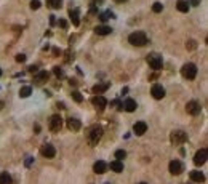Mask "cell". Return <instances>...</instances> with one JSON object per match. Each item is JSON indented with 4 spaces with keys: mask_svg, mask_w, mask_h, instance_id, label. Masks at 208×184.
<instances>
[{
    "mask_svg": "<svg viewBox=\"0 0 208 184\" xmlns=\"http://www.w3.org/2000/svg\"><path fill=\"white\" fill-rule=\"evenodd\" d=\"M186 110H187V114H190V115H199L200 110H202L200 103H197V101H189V103L186 104Z\"/></svg>",
    "mask_w": 208,
    "mask_h": 184,
    "instance_id": "obj_10",
    "label": "cell"
},
{
    "mask_svg": "<svg viewBox=\"0 0 208 184\" xmlns=\"http://www.w3.org/2000/svg\"><path fill=\"white\" fill-rule=\"evenodd\" d=\"M125 157H127V152H125L123 149H119V150L115 152V159H117V160L122 162V159H125Z\"/></svg>",
    "mask_w": 208,
    "mask_h": 184,
    "instance_id": "obj_30",
    "label": "cell"
},
{
    "mask_svg": "<svg viewBox=\"0 0 208 184\" xmlns=\"http://www.w3.org/2000/svg\"><path fill=\"white\" fill-rule=\"evenodd\" d=\"M32 162H34V159H32V157H27V160H26V165L29 166V165L32 163Z\"/></svg>",
    "mask_w": 208,
    "mask_h": 184,
    "instance_id": "obj_39",
    "label": "cell"
},
{
    "mask_svg": "<svg viewBox=\"0 0 208 184\" xmlns=\"http://www.w3.org/2000/svg\"><path fill=\"white\" fill-rule=\"evenodd\" d=\"M162 10H163V5H162L160 2H155L152 5V12L154 13H162Z\"/></svg>",
    "mask_w": 208,
    "mask_h": 184,
    "instance_id": "obj_29",
    "label": "cell"
},
{
    "mask_svg": "<svg viewBox=\"0 0 208 184\" xmlns=\"http://www.w3.org/2000/svg\"><path fill=\"white\" fill-rule=\"evenodd\" d=\"M139 184H146V182H139Z\"/></svg>",
    "mask_w": 208,
    "mask_h": 184,
    "instance_id": "obj_47",
    "label": "cell"
},
{
    "mask_svg": "<svg viewBox=\"0 0 208 184\" xmlns=\"http://www.w3.org/2000/svg\"><path fill=\"white\" fill-rule=\"evenodd\" d=\"M56 106H58L59 109H64V103H58V104H56Z\"/></svg>",
    "mask_w": 208,
    "mask_h": 184,
    "instance_id": "obj_43",
    "label": "cell"
},
{
    "mask_svg": "<svg viewBox=\"0 0 208 184\" xmlns=\"http://www.w3.org/2000/svg\"><path fill=\"white\" fill-rule=\"evenodd\" d=\"M111 87V83H96V85L93 87V93L94 94H101V93H104L106 90H107V88Z\"/></svg>",
    "mask_w": 208,
    "mask_h": 184,
    "instance_id": "obj_19",
    "label": "cell"
},
{
    "mask_svg": "<svg viewBox=\"0 0 208 184\" xmlns=\"http://www.w3.org/2000/svg\"><path fill=\"white\" fill-rule=\"evenodd\" d=\"M71 21H72V24H74V26H78V24H80V19H78V18H80V10H78V8H74V10H71Z\"/></svg>",
    "mask_w": 208,
    "mask_h": 184,
    "instance_id": "obj_20",
    "label": "cell"
},
{
    "mask_svg": "<svg viewBox=\"0 0 208 184\" xmlns=\"http://www.w3.org/2000/svg\"><path fill=\"white\" fill-rule=\"evenodd\" d=\"M122 107L125 109L127 112H133V110H136V101L131 99V98H128V99H125V103L122 104Z\"/></svg>",
    "mask_w": 208,
    "mask_h": 184,
    "instance_id": "obj_17",
    "label": "cell"
},
{
    "mask_svg": "<svg viewBox=\"0 0 208 184\" xmlns=\"http://www.w3.org/2000/svg\"><path fill=\"white\" fill-rule=\"evenodd\" d=\"M190 181H194V182H203L205 181V175L202 171H197V170H194V171H190Z\"/></svg>",
    "mask_w": 208,
    "mask_h": 184,
    "instance_id": "obj_15",
    "label": "cell"
},
{
    "mask_svg": "<svg viewBox=\"0 0 208 184\" xmlns=\"http://www.w3.org/2000/svg\"><path fill=\"white\" fill-rule=\"evenodd\" d=\"M40 154L47 159H53L56 155V149H54V146H51V144H45V146H42V149H40Z\"/></svg>",
    "mask_w": 208,
    "mask_h": 184,
    "instance_id": "obj_12",
    "label": "cell"
},
{
    "mask_svg": "<svg viewBox=\"0 0 208 184\" xmlns=\"http://www.w3.org/2000/svg\"><path fill=\"white\" fill-rule=\"evenodd\" d=\"M94 32H96V34L98 35H109L111 34V32H112V29H111V27L109 26H96V27H94Z\"/></svg>",
    "mask_w": 208,
    "mask_h": 184,
    "instance_id": "obj_21",
    "label": "cell"
},
{
    "mask_svg": "<svg viewBox=\"0 0 208 184\" xmlns=\"http://www.w3.org/2000/svg\"><path fill=\"white\" fill-rule=\"evenodd\" d=\"M16 61H18V63H24V61H26V54H22V53L16 54Z\"/></svg>",
    "mask_w": 208,
    "mask_h": 184,
    "instance_id": "obj_34",
    "label": "cell"
},
{
    "mask_svg": "<svg viewBox=\"0 0 208 184\" xmlns=\"http://www.w3.org/2000/svg\"><path fill=\"white\" fill-rule=\"evenodd\" d=\"M128 42H130L131 45H134V47H144L146 43H147V35H146V32L136 31V32H133V34H130Z\"/></svg>",
    "mask_w": 208,
    "mask_h": 184,
    "instance_id": "obj_1",
    "label": "cell"
},
{
    "mask_svg": "<svg viewBox=\"0 0 208 184\" xmlns=\"http://www.w3.org/2000/svg\"><path fill=\"white\" fill-rule=\"evenodd\" d=\"M112 18H115V15L112 13V12H109V10H107V12H103V13L99 15V19L103 21V23H106L107 19H112Z\"/></svg>",
    "mask_w": 208,
    "mask_h": 184,
    "instance_id": "obj_24",
    "label": "cell"
},
{
    "mask_svg": "<svg viewBox=\"0 0 208 184\" xmlns=\"http://www.w3.org/2000/svg\"><path fill=\"white\" fill-rule=\"evenodd\" d=\"M147 64L154 71H160L162 69V56H159V54H155V53L149 54L147 56Z\"/></svg>",
    "mask_w": 208,
    "mask_h": 184,
    "instance_id": "obj_6",
    "label": "cell"
},
{
    "mask_svg": "<svg viewBox=\"0 0 208 184\" xmlns=\"http://www.w3.org/2000/svg\"><path fill=\"white\" fill-rule=\"evenodd\" d=\"M40 0H32V2H31V8L32 10H38V8H40Z\"/></svg>",
    "mask_w": 208,
    "mask_h": 184,
    "instance_id": "obj_32",
    "label": "cell"
},
{
    "mask_svg": "<svg viewBox=\"0 0 208 184\" xmlns=\"http://www.w3.org/2000/svg\"><path fill=\"white\" fill-rule=\"evenodd\" d=\"M181 74H183V77H186V79L194 80V79H195V75H197V66H195L194 63H187V64H184V66H183V69H181Z\"/></svg>",
    "mask_w": 208,
    "mask_h": 184,
    "instance_id": "obj_3",
    "label": "cell"
},
{
    "mask_svg": "<svg viewBox=\"0 0 208 184\" xmlns=\"http://www.w3.org/2000/svg\"><path fill=\"white\" fill-rule=\"evenodd\" d=\"M106 170H107V163H106L104 160H98L96 163L93 165V171L96 173V175H103V173H106Z\"/></svg>",
    "mask_w": 208,
    "mask_h": 184,
    "instance_id": "obj_14",
    "label": "cell"
},
{
    "mask_svg": "<svg viewBox=\"0 0 208 184\" xmlns=\"http://www.w3.org/2000/svg\"><path fill=\"white\" fill-rule=\"evenodd\" d=\"M53 72H54V75H58V77H63V75H64V72L61 71V67H58V66L53 67Z\"/></svg>",
    "mask_w": 208,
    "mask_h": 184,
    "instance_id": "obj_33",
    "label": "cell"
},
{
    "mask_svg": "<svg viewBox=\"0 0 208 184\" xmlns=\"http://www.w3.org/2000/svg\"><path fill=\"white\" fill-rule=\"evenodd\" d=\"M115 3H123V2H127V0H114Z\"/></svg>",
    "mask_w": 208,
    "mask_h": 184,
    "instance_id": "obj_45",
    "label": "cell"
},
{
    "mask_svg": "<svg viewBox=\"0 0 208 184\" xmlns=\"http://www.w3.org/2000/svg\"><path fill=\"white\" fill-rule=\"evenodd\" d=\"M31 93H32V88L26 85V87H22L21 90H19V96H21V98H29Z\"/></svg>",
    "mask_w": 208,
    "mask_h": 184,
    "instance_id": "obj_25",
    "label": "cell"
},
{
    "mask_svg": "<svg viewBox=\"0 0 208 184\" xmlns=\"http://www.w3.org/2000/svg\"><path fill=\"white\" fill-rule=\"evenodd\" d=\"M27 71H29L31 74H37V72H38V67H37V66H31V67H27Z\"/></svg>",
    "mask_w": 208,
    "mask_h": 184,
    "instance_id": "obj_36",
    "label": "cell"
},
{
    "mask_svg": "<svg viewBox=\"0 0 208 184\" xmlns=\"http://www.w3.org/2000/svg\"><path fill=\"white\" fill-rule=\"evenodd\" d=\"M58 26L63 27V29H67V21H66V19H59V21H58Z\"/></svg>",
    "mask_w": 208,
    "mask_h": 184,
    "instance_id": "obj_35",
    "label": "cell"
},
{
    "mask_svg": "<svg viewBox=\"0 0 208 184\" xmlns=\"http://www.w3.org/2000/svg\"><path fill=\"white\" fill-rule=\"evenodd\" d=\"M206 159H208L206 149H200V150H197V154L194 155V163L197 166H202L206 162Z\"/></svg>",
    "mask_w": 208,
    "mask_h": 184,
    "instance_id": "obj_8",
    "label": "cell"
},
{
    "mask_svg": "<svg viewBox=\"0 0 208 184\" xmlns=\"http://www.w3.org/2000/svg\"><path fill=\"white\" fill-rule=\"evenodd\" d=\"M0 77H2V69H0Z\"/></svg>",
    "mask_w": 208,
    "mask_h": 184,
    "instance_id": "obj_46",
    "label": "cell"
},
{
    "mask_svg": "<svg viewBox=\"0 0 208 184\" xmlns=\"http://www.w3.org/2000/svg\"><path fill=\"white\" fill-rule=\"evenodd\" d=\"M189 5H194V7H197V5H200V0H190Z\"/></svg>",
    "mask_w": 208,
    "mask_h": 184,
    "instance_id": "obj_37",
    "label": "cell"
},
{
    "mask_svg": "<svg viewBox=\"0 0 208 184\" xmlns=\"http://www.w3.org/2000/svg\"><path fill=\"white\" fill-rule=\"evenodd\" d=\"M186 48L192 51V50H195V48H197V42H195V40H189V42L186 43Z\"/></svg>",
    "mask_w": 208,
    "mask_h": 184,
    "instance_id": "obj_31",
    "label": "cell"
},
{
    "mask_svg": "<svg viewBox=\"0 0 208 184\" xmlns=\"http://www.w3.org/2000/svg\"><path fill=\"white\" fill-rule=\"evenodd\" d=\"M67 128L72 130V131H78L82 128V122L78 119H69L67 120Z\"/></svg>",
    "mask_w": 208,
    "mask_h": 184,
    "instance_id": "obj_16",
    "label": "cell"
},
{
    "mask_svg": "<svg viewBox=\"0 0 208 184\" xmlns=\"http://www.w3.org/2000/svg\"><path fill=\"white\" fill-rule=\"evenodd\" d=\"M104 0H91V5L93 7H96V3H103Z\"/></svg>",
    "mask_w": 208,
    "mask_h": 184,
    "instance_id": "obj_38",
    "label": "cell"
},
{
    "mask_svg": "<svg viewBox=\"0 0 208 184\" xmlns=\"http://www.w3.org/2000/svg\"><path fill=\"white\" fill-rule=\"evenodd\" d=\"M150 94L155 98V99H162L165 96V88L160 85V83H155V85H152V88H150Z\"/></svg>",
    "mask_w": 208,
    "mask_h": 184,
    "instance_id": "obj_11",
    "label": "cell"
},
{
    "mask_svg": "<svg viewBox=\"0 0 208 184\" xmlns=\"http://www.w3.org/2000/svg\"><path fill=\"white\" fill-rule=\"evenodd\" d=\"M170 141L175 144V146H179V144L187 141V133H184L183 130H176L170 135Z\"/></svg>",
    "mask_w": 208,
    "mask_h": 184,
    "instance_id": "obj_4",
    "label": "cell"
},
{
    "mask_svg": "<svg viewBox=\"0 0 208 184\" xmlns=\"http://www.w3.org/2000/svg\"><path fill=\"white\" fill-rule=\"evenodd\" d=\"M48 77H50V74H48L47 71H38L37 74H35V77H34V82H35V83L47 82V80H48Z\"/></svg>",
    "mask_w": 208,
    "mask_h": 184,
    "instance_id": "obj_18",
    "label": "cell"
},
{
    "mask_svg": "<svg viewBox=\"0 0 208 184\" xmlns=\"http://www.w3.org/2000/svg\"><path fill=\"white\" fill-rule=\"evenodd\" d=\"M71 96H72V99H74L75 103H82L83 101V96H82V93L80 91H77V90H74L71 93Z\"/></svg>",
    "mask_w": 208,
    "mask_h": 184,
    "instance_id": "obj_27",
    "label": "cell"
},
{
    "mask_svg": "<svg viewBox=\"0 0 208 184\" xmlns=\"http://www.w3.org/2000/svg\"><path fill=\"white\" fill-rule=\"evenodd\" d=\"M91 104H93L96 109L103 110L106 106H107V101H106V98L103 96V94H96V96H93V98H91Z\"/></svg>",
    "mask_w": 208,
    "mask_h": 184,
    "instance_id": "obj_9",
    "label": "cell"
},
{
    "mask_svg": "<svg viewBox=\"0 0 208 184\" xmlns=\"http://www.w3.org/2000/svg\"><path fill=\"white\" fill-rule=\"evenodd\" d=\"M103 133H104V130H103V126H99V125H96V126H93L91 130L88 131V135H87V138H88V143L91 144V146H96V144L99 143V139H101V136H103Z\"/></svg>",
    "mask_w": 208,
    "mask_h": 184,
    "instance_id": "obj_2",
    "label": "cell"
},
{
    "mask_svg": "<svg viewBox=\"0 0 208 184\" xmlns=\"http://www.w3.org/2000/svg\"><path fill=\"white\" fill-rule=\"evenodd\" d=\"M61 126H63V119H61V115L58 114H54L50 117V120H48V128L51 130L53 133H58L61 130Z\"/></svg>",
    "mask_w": 208,
    "mask_h": 184,
    "instance_id": "obj_5",
    "label": "cell"
},
{
    "mask_svg": "<svg viewBox=\"0 0 208 184\" xmlns=\"http://www.w3.org/2000/svg\"><path fill=\"white\" fill-rule=\"evenodd\" d=\"M168 170H170L171 175H181L184 171V165L179 160H171L170 165H168Z\"/></svg>",
    "mask_w": 208,
    "mask_h": 184,
    "instance_id": "obj_7",
    "label": "cell"
},
{
    "mask_svg": "<svg viewBox=\"0 0 208 184\" xmlns=\"http://www.w3.org/2000/svg\"><path fill=\"white\" fill-rule=\"evenodd\" d=\"M3 107H5V103H3V101H0V110H2Z\"/></svg>",
    "mask_w": 208,
    "mask_h": 184,
    "instance_id": "obj_44",
    "label": "cell"
},
{
    "mask_svg": "<svg viewBox=\"0 0 208 184\" xmlns=\"http://www.w3.org/2000/svg\"><path fill=\"white\" fill-rule=\"evenodd\" d=\"M111 170L112 171H115V173H122L123 171V163L120 160H114V162H111Z\"/></svg>",
    "mask_w": 208,
    "mask_h": 184,
    "instance_id": "obj_23",
    "label": "cell"
},
{
    "mask_svg": "<svg viewBox=\"0 0 208 184\" xmlns=\"http://www.w3.org/2000/svg\"><path fill=\"white\" fill-rule=\"evenodd\" d=\"M176 8H178V12H181V13H187L189 12V2L187 0H178Z\"/></svg>",
    "mask_w": 208,
    "mask_h": 184,
    "instance_id": "obj_22",
    "label": "cell"
},
{
    "mask_svg": "<svg viewBox=\"0 0 208 184\" xmlns=\"http://www.w3.org/2000/svg\"><path fill=\"white\" fill-rule=\"evenodd\" d=\"M61 3H63V0H48V5L54 10H59L61 7H63Z\"/></svg>",
    "mask_w": 208,
    "mask_h": 184,
    "instance_id": "obj_28",
    "label": "cell"
},
{
    "mask_svg": "<svg viewBox=\"0 0 208 184\" xmlns=\"http://www.w3.org/2000/svg\"><path fill=\"white\" fill-rule=\"evenodd\" d=\"M90 13H91V15H94V13H98V8H96V7H93L91 10H90Z\"/></svg>",
    "mask_w": 208,
    "mask_h": 184,
    "instance_id": "obj_41",
    "label": "cell"
},
{
    "mask_svg": "<svg viewBox=\"0 0 208 184\" xmlns=\"http://www.w3.org/2000/svg\"><path fill=\"white\" fill-rule=\"evenodd\" d=\"M54 18H56V16H53V15L50 16V23H51V24H54V23H56V19H54Z\"/></svg>",
    "mask_w": 208,
    "mask_h": 184,
    "instance_id": "obj_40",
    "label": "cell"
},
{
    "mask_svg": "<svg viewBox=\"0 0 208 184\" xmlns=\"http://www.w3.org/2000/svg\"><path fill=\"white\" fill-rule=\"evenodd\" d=\"M0 184H11V176L7 171L0 173Z\"/></svg>",
    "mask_w": 208,
    "mask_h": 184,
    "instance_id": "obj_26",
    "label": "cell"
},
{
    "mask_svg": "<svg viewBox=\"0 0 208 184\" xmlns=\"http://www.w3.org/2000/svg\"><path fill=\"white\" fill-rule=\"evenodd\" d=\"M53 53H54V54H56V56H58V54H59V53H61V51H59V50H58V48H53Z\"/></svg>",
    "mask_w": 208,
    "mask_h": 184,
    "instance_id": "obj_42",
    "label": "cell"
},
{
    "mask_svg": "<svg viewBox=\"0 0 208 184\" xmlns=\"http://www.w3.org/2000/svg\"><path fill=\"white\" fill-rule=\"evenodd\" d=\"M147 131V123H146V122H136V123L133 125V133L136 136H143L144 133Z\"/></svg>",
    "mask_w": 208,
    "mask_h": 184,
    "instance_id": "obj_13",
    "label": "cell"
}]
</instances>
